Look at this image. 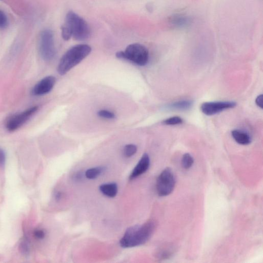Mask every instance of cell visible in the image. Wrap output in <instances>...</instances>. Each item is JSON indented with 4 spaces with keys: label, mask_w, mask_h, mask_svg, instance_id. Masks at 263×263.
I'll list each match as a JSON object with an SVG mask.
<instances>
[{
    "label": "cell",
    "mask_w": 263,
    "mask_h": 263,
    "mask_svg": "<svg viewBox=\"0 0 263 263\" xmlns=\"http://www.w3.org/2000/svg\"><path fill=\"white\" fill-rule=\"evenodd\" d=\"M137 147L133 144L126 145L124 149V154L127 157L133 156L137 152Z\"/></svg>",
    "instance_id": "obj_19"
},
{
    "label": "cell",
    "mask_w": 263,
    "mask_h": 263,
    "mask_svg": "<svg viewBox=\"0 0 263 263\" xmlns=\"http://www.w3.org/2000/svg\"><path fill=\"white\" fill-rule=\"evenodd\" d=\"M174 253V249L171 248H167L163 249L157 254L158 257L160 259L165 260L169 258Z\"/></svg>",
    "instance_id": "obj_18"
},
{
    "label": "cell",
    "mask_w": 263,
    "mask_h": 263,
    "mask_svg": "<svg viewBox=\"0 0 263 263\" xmlns=\"http://www.w3.org/2000/svg\"><path fill=\"white\" fill-rule=\"evenodd\" d=\"M91 51V46L87 44L77 45L68 49L59 63L58 66L59 74L61 75L66 74L88 56Z\"/></svg>",
    "instance_id": "obj_2"
},
{
    "label": "cell",
    "mask_w": 263,
    "mask_h": 263,
    "mask_svg": "<svg viewBox=\"0 0 263 263\" xmlns=\"http://www.w3.org/2000/svg\"><path fill=\"white\" fill-rule=\"evenodd\" d=\"M194 164V158L189 153L185 154L182 158V164L185 169H190Z\"/></svg>",
    "instance_id": "obj_16"
},
{
    "label": "cell",
    "mask_w": 263,
    "mask_h": 263,
    "mask_svg": "<svg viewBox=\"0 0 263 263\" xmlns=\"http://www.w3.org/2000/svg\"><path fill=\"white\" fill-rule=\"evenodd\" d=\"M33 236L37 239L42 240L45 238V233L42 230L38 229L34 231Z\"/></svg>",
    "instance_id": "obj_24"
},
{
    "label": "cell",
    "mask_w": 263,
    "mask_h": 263,
    "mask_svg": "<svg viewBox=\"0 0 263 263\" xmlns=\"http://www.w3.org/2000/svg\"><path fill=\"white\" fill-rule=\"evenodd\" d=\"M56 79L52 76H47L41 80L33 87L32 94L33 96H42L49 93L53 88Z\"/></svg>",
    "instance_id": "obj_9"
},
{
    "label": "cell",
    "mask_w": 263,
    "mask_h": 263,
    "mask_svg": "<svg viewBox=\"0 0 263 263\" xmlns=\"http://www.w3.org/2000/svg\"><path fill=\"white\" fill-rule=\"evenodd\" d=\"M61 198V194L60 192H58L57 193H56V196H55V198L56 199V200H59L60 199V198Z\"/></svg>",
    "instance_id": "obj_27"
},
{
    "label": "cell",
    "mask_w": 263,
    "mask_h": 263,
    "mask_svg": "<svg viewBox=\"0 0 263 263\" xmlns=\"http://www.w3.org/2000/svg\"><path fill=\"white\" fill-rule=\"evenodd\" d=\"M189 17L183 14H175L169 19L170 24L175 28H183L188 26L191 23Z\"/></svg>",
    "instance_id": "obj_11"
},
{
    "label": "cell",
    "mask_w": 263,
    "mask_h": 263,
    "mask_svg": "<svg viewBox=\"0 0 263 263\" xmlns=\"http://www.w3.org/2000/svg\"><path fill=\"white\" fill-rule=\"evenodd\" d=\"M116 56L119 59L130 61L139 66L146 65L149 59L148 49L139 43L128 45L125 51L117 52Z\"/></svg>",
    "instance_id": "obj_4"
},
{
    "label": "cell",
    "mask_w": 263,
    "mask_h": 263,
    "mask_svg": "<svg viewBox=\"0 0 263 263\" xmlns=\"http://www.w3.org/2000/svg\"><path fill=\"white\" fill-rule=\"evenodd\" d=\"M263 95H260L257 98L256 102L258 107L263 109Z\"/></svg>",
    "instance_id": "obj_26"
},
{
    "label": "cell",
    "mask_w": 263,
    "mask_h": 263,
    "mask_svg": "<svg viewBox=\"0 0 263 263\" xmlns=\"http://www.w3.org/2000/svg\"><path fill=\"white\" fill-rule=\"evenodd\" d=\"M156 227L155 221L149 220L143 225L129 228L120 240V246L127 249L145 244L152 237Z\"/></svg>",
    "instance_id": "obj_1"
},
{
    "label": "cell",
    "mask_w": 263,
    "mask_h": 263,
    "mask_svg": "<svg viewBox=\"0 0 263 263\" xmlns=\"http://www.w3.org/2000/svg\"><path fill=\"white\" fill-rule=\"evenodd\" d=\"M64 25L71 31L72 37L76 40H85L91 36V31L88 23L72 11L67 13Z\"/></svg>",
    "instance_id": "obj_3"
},
{
    "label": "cell",
    "mask_w": 263,
    "mask_h": 263,
    "mask_svg": "<svg viewBox=\"0 0 263 263\" xmlns=\"http://www.w3.org/2000/svg\"><path fill=\"white\" fill-rule=\"evenodd\" d=\"M236 142L242 145H248L252 142L251 136L247 132L240 130H234L232 133Z\"/></svg>",
    "instance_id": "obj_12"
},
{
    "label": "cell",
    "mask_w": 263,
    "mask_h": 263,
    "mask_svg": "<svg viewBox=\"0 0 263 263\" xmlns=\"http://www.w3.org/2000/svg\"><path fill=\"white\" fill-rule=\"evenodd\" d=\"M98 115L100 117L108 119H113L115 117V114L113 112L105 110L99 111Z\"/></svg>",
    "instance_id": "obj_23"
},
{
    "label": "cell",
    "mask_w": 263,
    "mask_h": 263,
    "mask_svg": "<svg viewBox=\"0 0 263 263\" xmlns=\"http://www.w3.org/2000/svg\"><path fill=\"white\" fill-rule=\"evenodd\" d=\"M104 170V168L101 167L91 168L85 172V177L90 180L95 179L100 176Z\"/></svg>",
    "instance_id": "obj_14"
},
{
    "label": "cell",
    "mask_w": 263,
    "mask_h": 263,
    "mask_svg": "<svg viewBox=\"0 0 263 263\" xmlns=\"http://www.w3.org/2000/svg\"><path fill=\"white\" fill-rule=\"evenodd\" d=\"M19 249L22 254L27 255L29 254L30 250L29 244L26 239H24L22 240L20 244Z\"/></svg>",
    "instance_id": "obj_20"
},
{
    "label": "cell",
    "mask_w": 263,
    "mask_h": 263,
    "mask_svg": "<svg viewBox=\"0 0 263 263\" xmlns=\"http://www.w3.org/2000/svg\"><path fill=\"white\" fill-rule=\"evenodd\" d=\"M237 106L234 101L207 102L202 104L201 109L206 115L212 116L227 109H232Z\"/></svg>",
    "instance_id": "obj_8"
},
{
    "label": "cell",
    "mask_w": 263,
    "mask_h": 263,
    "mask_svg": "<svg viewBox=\"0 0 263 263\" xmlns=\"http://www.w3.org/2000/svg\"><path fill=\"white\" fill-rule=\"evenodd\" d=\"M183 120L179 116H174L167 119L164 121V124L166 125H178L182 124Z\"/></svg>",
    "instance_id": "obj_17"
},
{
    "label": "cell",
    "mask_w": 263,
    "mask_h": 263,
    "mask_svg": "<svg viewBox=\"0 0 263 263\" xmlns=\"http://www.w3.org/2000/svg\"><path fill=\"white\" fill-rule=\"evenodd\" d=\"M192 104V102L190 101H180L174 103L171 105L170 107L178 110H186L190 108Z\"/></svg>",
    "instance_id": "obj_15"
},
{
    "label": "cell",
    "mask_w": 263,
    "mask_h": 263,
    "mask_svg": "<svg viewBox=\"0 0 263 263\" xmlns=\"http://www.w3.org/2000/svg\"><path fill=\"white\" fill-rule=\"evenodd\" d=\"M176 181L172 170L167 168L164 169L158 177L156 182V191L160 197H166L173 191Z\"/></svg>",
    "instance_id": "obj_6"
},
{
    "label": "cell",
    "mask_w": 263,
    "mask_h": 263,
    "mask_svg": "<svg viewBox=\"0 0 263 263\" xmlns=\"http://www.w3.org/2000/svg\"><path fill=\"white\" fill-rule=\"evenodd\" d=\"M38 107L34 106L12 116L7 122L6 129L9 132H14L19 129L38 110Z\"/></svg>",
    "instance_id": "obj_7"
},
{
    "label": "cell",
    "mask_w": 263,
    "mask_h": 263,
    "mask_svg": "<svg viewBox=\"0 0 263 263\" xmlns=\"http://www.w3.org/2000/svg\"><path fill=\"white\" fill-rule=\"evenodd\" d=\"M39 50L41 56L45 61L53 59L56 54L54 34L50 29H45L40 34Z\"/></svg>",
    "instance_id": "obj_5"
},
{
    "label": "cell",
    "mask_w": 263,
    "mask_h": 263,
    "mask_svg": "<svg viewBox=\"0 0 263 263\" xmlns=\"http://www.w3.org/2000/svg\"><path fill=\"white\" fill-rule=\"evenodd\" d=\"M102 194L109 198H114L117 194L118 187L115 183L101 185L99 187Z\"/></svg>",
    "instance_id": "obj_13"
},
{
    "label": "cell",
    "mask_w": 263,
    "mask_h": 263,
    "mask_svg": "<svg viewBox=\"0 0 263 263\" xmlns=\"http://www.w3.org/2000/svg\"><path fill=\"white\" fill-rule=\"evenodd\" d=\"M5 160V153L2 149L0 148V167H2L4 165Z\"/></svg>",
    "instance_id": "obj_25"
},
{
    "label": "cell",
    "mask_w": 263,
    "mask_h": 263,
    "mask_svg": "<svg viewBox=\"0 0 263 263\" xmlns=\"http://www.w3.org/2000/svg\"><path fill=\"white\" fill-rule=\"evenodd\" d=\"M8 26V20L6 14L0 10V29H5Z\"/></svg>",
    "instance_id": "obj_21"
},
{
    "label": "cell",
    "mask_w": 263,
    "mask_h": 263,
    "mask_svg": "<svg viewBox=\"0 0 263 263\" xmlns=\"http://www.w3.org/2000/svg\"><path fill=\"white\" fill-rule=\"evenodd\" d=\"M61 29L62 37L64 40L68 41L72 37L71 31H70L66 25H62Z\"/></svg>",
    "instance_id": "obj_22"
},
{
    "label": "cell",
    "mask_w": 263,
    "mask_h": 263,
    "mask_svg": "<svg viewBox=\"0 0 263 263\" xmlns=\"http://www.w3.org/2000/svg\"><path fill=\"white\" fill-rule=\"evenodd\" d=\"M150 165L149 156L147 154H145L131 172L129 177L130 180H134L145 173L149 169Z\"/></svg>",
    "instance_id": "obj_10"
}]
</instances>
